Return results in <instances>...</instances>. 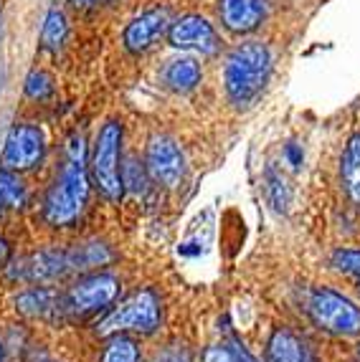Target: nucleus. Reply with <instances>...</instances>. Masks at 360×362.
I'll list each match as a JSON object with an SVG mask.
<instances>
[{
    "label": "nucleus",
    "mask_w": 360,
    "mask_h": 362,
    "mask_svg": "<svg viewBox=\"0 0 360 362\" xmlns=\"http://www.w3.org/2000/svg\"><path fill=\"white\" fill-rule=\"evenodd\" d=\"M340 177H342V187H345L348 198L360 208V134H353V137L348 139L345 150H342Z\"/></svg>",
    "instance_id": "nucleus-15"
},
{
    "label": "nucleus",
    "mask_w": 360,
    "mask_h": 362,
    "mask_svg": "<svg viewBox=\"0 0 360 362\" xmlns=\"http://www.w3.org/2000/svg\"><path fill=\"white\" fill-rule=\"evenodd\" d=\"M307 314L325 332L337 337H355L360 334V307L350 302L340 291L317 286L307 296Z\"/></svg>",
    "instance_id": "nucleus-4"
},
{
    "label": "nucleus",
    "mask_w": 360,
    "mask_h": 362,
    "mask_svg": "<svg viewBox=\"0 0 360 362\" xmlns=\"http://www.w3.org/2000/svg\"><path fill=\"white\" fill-rule=\"evenodd\" d=\"M168 28V13L165 11H147L140 18H135L125 30V46L133 54L150 49L152 41L162 36V30Z\"/></svg>",
    "instance_id": "nucleus-13"
},
{
    "label": "nucleus",
    "mask_w": 360,
    "mask_h": 362,
    "mask_svg": "<svg viewBox=\"0 0 360 362\" xmlns=\"http://www.w3.org/2000/svg\"><path fill=\"white\" fill-rule=\"evenodd\" d=\"M157 325H160V299L152 289H142L130 299H125L114 312H109L99 322L96 332L104 337L125 332L150 334L157 329Z\"/></svg>",
    "instance_id": "nucleus-5"
},
{
    "label": "nucleus",
    "mask_w": 360,
    "mask_h": 362,
    "mask_svg": "<svg viewBox=\"0 0 360 362\" xmlns=\"http://www.w3.org/2000/svg\"><path fill=\"white\" fill-rule=\"evenodd\" d=\"M155 362H191V355H188L183 347H170L162 355H157Z\"/></svg>",
    "instance_id": "nucleus-25"
},
{
    "label": "nucleus",
    "mask_w": 360,
    "mask_h": 362,
    "mask_svg": "<svg viewBox=\"0 0 360 362\" xmlns=\"http://www.w3.org/2000/svg\"><path fill=\"white\" fill-rule=\"evenodd\" d=\"M145 168H147L150 180H155L157 185L175 187L186 175V157H183L175 139L165 137V134H155L147 142Z\"/></svg>",
    "instance_id": "nucleus-7"
},
{
    "label": "nucleus",
    "mask_w": 360,
    "mask_h": 362,
    "mask_svg": "<svg viewBox=\"0 0 360 362\" xmlns=\"http://www.w3.org/2000/svg\"><path fill=\"white\" fill-rule=\"evenodd\" d=\"M0 198L6 203V208H23L26 203V187L21 182L18 173L0 168Z\"/></svg>",
    "instance_id": "nucleus-20"
},
{
    "label": "nucleus",
    "mask_w": 360,
    "mask_h": 362,
    "mask_svg": "<svg viewBox=\"0 0 360 362\" xmlns=\"http://www.w3.org/2000/svg\"><path fill=\"white\" fill-rule=\"evenodd\" d=\"M64 38H67V18H64V13L54 8V11L46 16V21H43L41 46L46 51H59Z\"/></svg>",
    "instance_id": "nucleus-18"
},
{
    "label": "nucleus",
    "mask_w": 360,
    "mask_h": 362,
    "mask_svg": "<svg viewBox=\"0 0 360 362\" xmlns=\"http://www.w3.org/2000/svg\"><path fill=\"white\" fill-rule=\"evenodd\" d=\"M72 3H74L77 8H89L91 3H94V0H72Z\"/></svg>",
    "instance_id": "nucleus-29"
},
{
    "label": "nucleus",
    "mask_w": 360,
    "mask_h": 362,
    "mask_svg": "<svg viewBox=\"0 0 360 362\" xmlns=\"http://www.w3.org/2000/svg\"><path fill=\"white\" fill-rule=\"evenodd\" d=\"M287 155H289V160H292L294 168H300V165H302V155H300V150H297V147H294V145H289V147H287Z\"/></svg>",
    "instance_id": "nucleus-28"
},
{
    "label": "nucleus",
    "mask_w": 360,
    "mask_h": 362,
    "mask_svg": "<svg viewBox=\"0 0 360 362\" xmlns=\"http://www.w3.org/2000/svg\"><path fill=\"white\" fill-rule=\"evenodd\" d=\"M0 362H3V347H0Z\"/></svg>",
    "instance_id": "nucleus-30"
},
{
    "label": "nucleus",
    "mask_w": 360,
    "mask_h": 362,
    "mask_svg": "<svg viewBox=\"0 0 360 362\" xmlns=\"http://www.w3.org/2000/svg\"><path fill=\"white\" fill-rule=\"evenodd\" d=\"M8 261H11V246H8V241L0 235V266H6Z\"/></svg>",
    "instance_id": "nucleus-27"
},
{
    "label": "nucleus",
    "mask_w": 360,
    "mask_h": 362,
    "mask_svg": "<svg viewBox=\"0 0 360 362\" xmlns=\"http://www.w3.org/2000/svg\"><path fill=\"white\" fill-rule=\"evenodd\" d=\"M271 71V54L264 43L249 41L236 46L226 59L223 81L226 94L236 107H247L261 94Z\"/></svg>",
    "instance_id": "nucleus-2"
},
{
    "label": "nucleus",
    "mask_w": 360,
    "mask_h": 362,
    "mask_svg": "<svg viewBox=\"0 0 360 362\" xmlns=\"http://www.w3.org/2000/svg\"><path fill=\"white\" fill-rule=\"evenodd\" d=\"M86 195H89V163H86L84 137L77 132L69 137L61 173L46 195V221L59 228L74 223L79 213L84 211Z\"/></svg>",
    "instance_id": "nucleus-1"
},
{
    "label": "nucleus",
    "mask_w": 360,
    "mask_h": 362,
    "mask_svg": "<svg viewBox=\"0 0 360 362\" xmlns=\"http://www.w3.org/2000/svg\"><path fill=\"white\" fill-rule=\"evenodd\" d=\"M69 256L67 251H41L23 261L18 272H11L13 279H26V281H54L69 274Z\"/></svg>",
    "instance_id": "nucleus-10"
},
{
    "label": "nucleus",
    "mask_w": 360,
    "mask_h": 362,
    "mask_svg": "<svg viewBox=\"0 0 360 362\" xmlns=\"http://www.w3.org/2000/svg\"><path fill=\"white\" fill-rule=\"evenodd\" d=\"M162 78H165V84L173 91H191V89H196L201 81V66L196 64V59L183 56V59L170 61L165 74H162Z\"/></svg>",
    "instance_id": "nucleus-17"
},
{
    "label": "nucleus",
    "mask_w": 360,
    "mask_h": 362,
    "mask_svg": "<svg viewBox=\"0 0 360 362\" xmlns=\"http://www.w3.org/2000/svg\"><path fill=\"white\" fill-rule=\"evenodd\" d=\"M170 46L175 49H193L201 54H216L218 51V36L213 25L201 16H186L170 25Z\"/></svg>",
    "instance_id": "nucleus-9"
},
{
    "label": "nucleus",
    "mask_w": 360,
    "mask_h": 362,
    "mask_svg": "<svg viewBox=\"0 0 360 362\" xmlns=\"http://www.w3.org/2000/svg\"><path fill=\"white\" fill-rule=\"evenodd\" d=\"M221 21L234 33H249L264 18V0H221Z\"/></svg>",
    "instance_id": "nucleus-11"
},
{
    "label": "nucleus",
    "mask_w": 360,
    "mask_h": 362,
    "mask_svg": "<svg viewBox=\"0 0 360 362\" xmlns=\"http://www.w3.org/2000/svg\"><path fill=\"white\" fill-rule=\"evenodd\" d=\"M120 296V281L112 274H89L64 294V309L72 314H94Z\"/></svg>",
    "instance_id": "nucleus-6"
},
{
    "label": "nucleus",
    "mask_w": 360,
    "mask_h": 362,
    "mask_svg": "<svg viewBox=\"0 0 360 362\" xmlns=\"http://www.w3.org/2000/svg\"><path fill=\"white\" fill-rule=\"evenodd\" d=\"M43 157V132L36 124H16L8 132L0 168L11 173H26L36 168Z\"/></svg>",
    "instance_id": "nucleus-8"
},
{
    "label": "nucleus",
    "mask_w": 360,
    "mask_h": 362,
    "mask_svg": "<svg viewBox=\"0 0 360 362\" xmlns=\"http://www.w3.org/2000/svg\"><path fill=\"white\" fill-rule=\"evenodd\" d=\"M358 355H360V344H358Z\"/></svg>",
    "instance_id": "nucleus-32"
},
{
    "label": "nucleus",
    "mask_w": 360,
    "mask_h": 362,
    "mask_svg": "<svg viewBox=\"0 0 360 362\" xmlns=\"http://www.w3.org/2000/svg\"><path fill=\"white\" fill-rule=\"evenodd\" d=\"M203 362H236V355L231 350V344L221 342V344H213L208 350L203 352Z\"/></svg>",
    "instance_id": "nucleus-24"
},
{
    "label": "nucleus",
    "mask_w": 360,
    "mask_h": 362,
    "mask_svg": "<svg viewBox=\"0 0 360 362\" xmlns=\"http://www.w3.org/2000/svg\"><path fill=\"white\" fill-rule=\"evenodd\" d=\"M102 362H140V350L135 339L125 334H112L102 352Z\"/></svg>",
    "instance_id": "nucleus-19"
},
{
    "label": "nucleus",
    "mask_w": 360,
    "mask_h": 362,
    "mask_svg": "<svg viewBox=\"0 0 360 362\" xmlns=\"http://www.w3.org/2000/svg\"><path fill=\"white\" fill-rule=\"evenodd\" d=\"M264 190H266V198H269V203L274 206V211H287L289 206V187L287 182H284V177L276 173L274 168L266 170L264 175Z\"/></svg>",
    "instance_id": "nucleus-21"
},
{
    "label": "nucleus",
    "mask_w": 360,
    "mask_h": 362,
    "mask_svg": "<svg viewBox=\"0 0 360 362\" xmlns=\"http://www.w3.org/2000/svg\"><path fill=\"white\" fill-rule=\"evenodd\" d=\"M358 289H360V279H358Z\"/></svg>",
    "instance_id": "nucleus-31"
},
{
    "label": "nucleus",
    "mask_w": 360,
    "mask_h": 362,
    "mask_svg": "<svg viewBox=\"0 0 360 362\" xmlns=\"http://www.w3.org/2000/svg\"><path fill=\"white\" fill-rule=\"evenodd\" d=\"M16 307L21 309L28 317H51V314L61 312L64 309V296H59V291L46 289V286H38V289H28L16 299Z\"/></svg>",
    "instance_id": "nucleus-14"
},
{
    "label": "nucleus",
    "mask_w": 360,
    "mask_h": 362,
    "mask_svg": "<svg viewBox=\"0 0 360 362\" xmlns=\"http://www.w3.org/2000/svg\"><path fill=\"white\" fill-rule=\"evenodd\" d=\"M231 350H234V355H236V362H259L257 357L252 355V352L247 350V347H244V344L241 342H236V339H231Z\"/></svg>",
    "instance_id": "nucleus-26"
},
{
    "label": "nucleus",
    "mask_w": 360,
    "mask_h": 362,
    "mask_svg": "<svg viewBox=\"0 0 360 362\" xmlns=\"http://www.w3.org/2000/svg\"><path fill=\"white\" fill-rule=\"evenodd\" d=\"M266 362H317L307 342L287 327L274 329L266 342Z\"/></svg>",
    "instance_id": "nucleus-12"
},
{
    "label": "nucleus",
    "mask_w": 360,
    "mask_h": 362,
    "mask_svg": "<svg viewBox=\"0 0 360 362\" xmlns=\"http://www.w3.org/2000/svg\"><path fill=\"white\" fill-rule=\"evenodd\" d=\"M26 94L30 99H48L54 94V78L48 76L46 71H30L26 78Z\"/></svg>",
    "instance_id": "nucleus-23"
},
{
    "label": "nucleus",
    "mask_w": 360,
    "mask_h": 362,
    "mask_svg": "<svg viewBox=\"0 0 360 362\" xmlns=\"http://www.w3.org/2000/svg\"><path fill=\"white\" fill-rule=\"evenodd\" d=\"M330 264L335 272L360 279V251H355V248H337L335 254H332Z\"/></svg>",
    "instance_id": "nucleus-22"
},
{
    "label": "nucleus",
    "mask_w": 360,
    "mask_h": 362,
    "mask_svg": "<svg viewBox=\"0 0 360 362\" xmlns=\"http://www.w3.org/2000/svg\"><path fill=\"white\" fill-rule=\"evenodd\" d=\"M122 124L107 122L96 134L94 152L89 160V175L96 190L107 200H120L125 193L122 182Z\"/></svg>",
    "instance_id": "nucleus-3"
},
{
    "label": "nucleus",
    "mask_w": 360,
    "mask_h": 362,
    "mask_svg": "<svg viewBox=\"0 0 360 362\" xmlns=\"http://www.w3.org/2000/svg\"><path fill=\"white\" fill-rule=\"evenodd\" d=\"M69 269L72 272H91L99 266H107L112 261V251L104 243H81L67 251Z\"/></svg>",
    "instance_id": "nucleus-16"
}]
</instances>
